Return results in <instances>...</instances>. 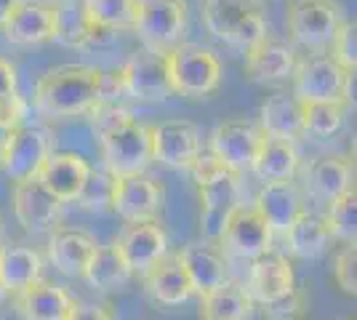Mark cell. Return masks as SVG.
I'll use <instances>...</instances> for the list:
<instances>
[{
	"mask_svg": "<svg viewBox=\"0 0 357 320\" xmlns=\"http://www.w3.org/2000/svg\"><path fill=\"white\" fill-rule=\"evenodd\" d=\"M105 70L93 64H59L51 67L35 83V109L48 118H77L89 115L102 99Z\"/></svg>",
	"mask_w": 357,
	"mask_h": 320,
	"instance_id": "6da1fadb",
	"label": "cell"
},
{
	"mask_svg": "<svg viewBox=\"0 0 357 320\" xmlns=\"http://www.w3.org/2000/svg\"><path fill=\"white\" fill-rule=\"evenodd\" d=\"M203 22L211 35L243 51H248L269 35L259 0H206Z\"/></svg>",
	"mask_w": 357,
	"mask_h": 320,
	"instance_id": "7a4b0ae2",
	"label": "cell"
},
{
	"mask_svg": "<svg viewBox=\"0 0 357 320\" xmlns=\"http://www.w3.org/2000/svg\"><path fill=\"white\" fill-rule=\"evenodd\" d=\"M171 89L187 99H203L219 89L222 83V61L206 46L178 43L165 54Z\"/></svg>",
	"mask_w": 357,
	"mask_h": 320,
	"instance_id": "3957f363",
	"label": "cell"
},
{
	"mask_svg": "<svg viewBox=\"0 0 357 320\" xmlns=\"http://www.w3.org/2000/svg\"><path fill=\"white\" fill-rule=\"evenodd\" d=\"M99 142H102L105 168L115 179L147 174V168L155 163L152 160V125L139 123L136 118H128L115 128L105 131Z\"/></svg>",
	"mask_w": 357,
	"mask_h": 320,
	"instance_id": "277c9868",
	"label": "cell"
},
{
	"mask_svg": "<svg viewBox=\"0 0 357 320\" xmlns=\"http://www.w3.org/2000/svg\"><path fill=\"white\" fill-rule=\"evenodd\" d=\"M294 96L298 102H344L355 99V73H347L328 54H312L296 61L294 70Z\"/></svg>",
	"mask_w": 357,
	"mask_h": 320,
	"instance_id": "5b68a950",
	"label": "cell"
},
{
	"mask_svg": "<svg viewBox=\"0 0 357 320\" xmlns=\"http://www.w3.org/2000/svg\"><path fill=\"white\" fill-rule=\"evenodd\" d=\"M142 48L168 54L176 48L187 30V3L184 0H139L134 24Z\"/></svg>",
	"mask_w": 357,
	"mask_h": 320,
	"instance_id": "8992f818",
	"label": "cell"
},
{
	"mask_svg": "<svg viewBox=\"0 0 357 320\" xmlns=\"http://www.w3.org/2000/svg\"><path fill=\"white\" fill-rule=\"evenodd\" d=\"M54 153V134L45 125H19L8 137L3 153H0V168L14 184L38 179L43 163Z\"/></svg>",
	"mask_w": 357,
	"mask_h": 320,
	"instance_id": "52a82bcc",
	"label": "cell"
},
{
	"mask_svg": "<svg viewBox=\"0 0 357 320\" xmlns=\"http://www.w3.org/2000/svg\"><path fill=\"white\" fill-rule=\"evenodd\" d=\"M342 19V8L333 0H291L285 24L298 46L326 54Z\"/></svg>",
	"mask_w": 357,
	"mask_h": 320,
	"instance_id": "ba28073f",
	"label": "cell"
},
{
	"mask_svg": "<svg viewBox=\"0 0 357 320\" xmlns=\"http://www.w3.org/2000/svg\"><path fill=\"white\" fill-rule=\"evenodd\" d=\"M118 83L123 96L139 102H165L174 93L165 54H155L147 48H139L128 56L118 70Z\"/></svg>",
	"mask_w": 357,
	"mask_h": 320,
	"instance_id": "9c48e42d",
	"label": "cell"
},
{
	"mask_svg": "<svg viewBox=\"0 0 357 320\" xmlns=\"http://www.w3.org/2000/svg\"><path fill=\"white\" fill-rule=\"evenodd\" d=\"M112 248L126 261L128 273L144 277L155 264H160L168 257V232L158 219L126 224Z\"/></svg>",
	"mask_w": 357,
	"mask_h": 320,
	"instance_id": "30bf717a",
	"label": "cell"
},
{
	"mask_svg": "<svg viewBox=\"0 0 357 320\" xmlns=\"http://www.w3.org/2000/svg\"><path fill=\"white\" fill-rule=\"evenodd\" d=\"M261 142H264V134L259 125L248 121H224L211 134V153L232 174L243 176V171H251Z\"/></svg>",
	"mask_w": 357,
	"mask_h": 320,
	"instance_id": "8fae6325",
	"label": "cell"
},
{
	"mask_svg": "<svg viewBox=\"0 0 357 320\" xmlns=\"http://www.w3.org/2000/svg\"><path fill=\"white\" fill-rule=\"evenodd\" d=\"M272 238H275L272 229H269L267 222L256 213V208L240 203L238 208L229 213L219 243L224 245L227 254H232V257H238V259L253 261V259H259V257H264V254H269Z\"/></svg>",
	"mask_w": 357,
	"mask_h": 320,
	"instance_id": "7c38bea8",
	"label": "cell"
},
{
	"mask_svg": "<svg viewBox=\"0 0 357 320\" xmlns=\"http://www.w3.org/2000/svg\"><path fill=\"white\" fill-rule=\"evenodd\" d=\"M165 190L158 179L149 174L123 176L115 179V195H112V211L118 213L126 224L136 222H152L163 208Z\"/></svg>",
	"mask_w": 357,
	"mask_h": 320,
	"instance_id": "4fadbf2b",
	"label": "cell"
},
{
	"mask_svg": "<svg viewBox=\"0 0 357 320\" xmlns=\"http://www.w3.org/2000/svg\"><path fill=\"white\" fill-rule=\"evenodd\" d=\"M240 192L243 182L240 174H224L213 182L197 187L200 195V232L206 238V243H219L222 241L224 224L229 219V213L240 206Z\"/></svg>",
	"mask_w": 357,
	"mask_h": 320,
	"instance_id": "5bb4252c",
	"label": "cell"
},
{
	"mask_svg": "<svg viewBox=\"0 0 357 320\" xmlns=\"http://www.w3.org/2000/svg\"><path fill=\"white\" fill-rule=\"evenodd\" d=\"M3 38L14 46H40L56 35V6L45 0H22L3 22Z\"/></svg>",
	"mask_w": 357,
	"mask_h": 320,
	"instance_id": "9a60e30c",
	"label": "cell"
},
{
	"mask_svg": "<svg viewBox=\"0 0 357 320\" xmlns=\"http://www.w3.org/2000/svg\"><path fill=\"white\" fill-rule=\"evenodd\" d=\"M203 153V137L192 121H165L152 125V160L168 168H190Z\"/></svg>",
	"mask_w": 357,
	"mask_h": 320,
	"instance_id": "2e32d148",
	"label": "cell"
},
{
	"mask_svg": "<svg viewBox=\"0 0 357 320\" xmlns=\"http://www.w3.org/2000/svg\"><path fill=\"white\" fill-rule=\"evenodd\" d=\"M61 203L38 179L14 184V216L27 232H51L61 222Z\"/></svg>",
	"mask_w": 357,
	"mask_h": 320,
	"instance_id": "e0dca14e",
	"label": "cell"
},
{
	"mask_svg": "<svg viewBox=\"0 0 357 320\" xmlns=\"http://www.w3.org/2000/svg\"><path fill=\"white\" fill-rule=\"evenodd\" d=\"M253 208L267 222L272 235H285L288 227L298 219V213L307 211L304 208V192L294 179L261 184L259 195L253 200Z\"/></svg>",
	"mask_w": 357,
	"mask_h": 320,
	"instance_id": "ac0fdd59",
	"label": "cell"
},
{
	"mask_svg": "<svg viewBox=\"0 0 357 320\" xmlns=\"http://www.w3.org/2000/svg\"><path fill=\"white\" fill-rule=\"evenodd\" d=\"M99 251L96 238L89 229L80 227H56L48 238V259L59 273L70 277H83L93 254Z\"/></svg>",
	"mask_w": 357,
	"mask_h": 320,
	"instance_id": "d6986e66",
	"label": "cell"
},
{
	"mask_svg": "<svg viewBox=\"0 0 357 320\" xmlns=\"http://www.w3.org/2000/svg\"><path fill=\"white\" fill-rule=\"evenodd\" d=\"M296 286V273L294 264L283 254H264L259 259L251 261V273H248V283L243 286L245 294L251 296L253 305H264L278 296H283Z\"/></svg>",
	"mask_w": 357,
	"mask_h": 320,
	"instance_id": "ffe728a7",
	"label": "cell"
},
{
	"mask_svg": "<svg viewBox=\"0 0 357 320\" xmlns=\"http://www.w3.org/2000/svg\"><path fill=\"white\" fill-rule=\"evenodd\" d=\"M181 270L190 277L195 294H208L229 283V264L224 259V251L213 243H190L176 254Z\"/></svg>",
	"mask_w": 357,
	"mask_h": 320,
	"instance_id": "44dd1931",
	"label": "cell"
},
{
	"mask_svg": "<svg viewBox=\"0 0 357 320\" xmlns=\"http://www.w3.org/2000/svg\"><path fill=\"white\" fill-rule=\"evenodd\" d=\"M296 48L280 38H261L256 46L245 51V73L253 83H272V80H285L296 70Z\"/></svg>",
	"mask_w": 357,
	"mask_h": 320,
	"instance_id": "7402d4cb",
	"label": "cell"
},
{
	"mask_svg": "<svg viewBox=\"0 0 357 320\" xmlns=\"http://www.w3.org/2000/svg\"><path fill=\"white\" fill-rule=\"evenodd\" d=\"M73 305V294L54 280H38L16 294V312L22 320H67Z\"/></svg>",
	"mask_w": 357,
	"mask_h": 320,
	"instance_id": "603a6c76",
	"label": "cell"
},
{
	"mask_svg": "<svg viewBox=\"0 0 357 320\" xmlns=\"http://www.w3.org/2000/svg\"><path fill=\"white\" fill-rule=\"evenodd\" d=\"M89 171L91 166L83 155L51 153V158L45 160L38 174V182L61 203H75L77 192L83 190V184L89 179Z\"/></svg>",
	"mask_w": 357,
	"mask_h": 320,
	"instance_id": "cb8c5ba5",
	"label": "cell"
},
{
	"mask_svg": "<svg viewBox=\"0 0 357 320\" xmlns=\"http://www.w3.org/2000/svg\"><path fill=\"white\" fill-rule=\"evenodd\" d=\"M43 257L22 243H0V291L19 294L27 286L43 280Z\"/></svg>",
	"mask_w": 357,
	"mask_h": 320,
	"instance_id": "d4e9b609",
	"label": "cell"
},
{
	"mask_svg": "<svg viewBox=\"0 0 357 320\" xmlns=\"http://www.w3.org/2000/svg\"><path fill=\"white\" fill-rule=\"evenodd\" d=\"M259 128L264 137L285 139V142H296L304 128H301V102L294 93L275 91L264 99V105L259 109Z\"/></svg>",
	"mask_w": 357,
	"mask_h": 320,
	"instance_id": "484cf974",
	"label": "cell"
},
{
	"mask_svg": "<svg viewBox=\"0 0 357 320\" xmlns=\"http://www.w3.org/2000/svg\"><path fill=\"white\" fill-rule=\"evenodd\" d=\"M144 291L149 294L152 302L163 307H178L184 302L192 299V286H190V277L181 270L176 254L174 257H165L160 264H155L147 275H144Z\"/></svg>",
	"mask_w": 357,
	"mask_h": 320,
	"instance_id": "4316f807",
	"label": "cell"
},
{
	"mask_svg": "<svg viewBox=\"0 0 357 320\" xmlns=\"http://www.w3.org/2000/svg\"><path fill=\"white\" fill-rule=\"evenodd\" d=\"M307 187L312 190V195L331 203L355 187V168L344 158L323 155L307 168Z\"/></svg>",
	"mask_w": 357,
	"mask_h": 320,
	"instance_id": "83f0119b",
	"label": "cell"
},
{
	"mask_svg": "<svg viewBox=\"0 0 357 320\" xmlns=\"http://www.w3.org/2000/svg\"><path fill=\"white\" fill-rule=\"evenodd\" d=\"M251 171L256 174V179L261 182H285V179H294L298 171V150L294 142H285V139H272L264 137L259 155L253 160Z\"/></svg>",
	"mask_w": 357,
	"mask_h": 320,
	"instance_id": "f1b7e54d",
	"label": "cell"
},
{
	"mask_svg": "<svg viewBox=\"0 0 357 320\" xmlns=\"http://www.w3.org/2000/svg\"><path fill=\"white\" fill-rule=\"evenodd\" d=\"M256 305L238 283H224L219 289L200 294V320H251Z\"/></svg>",
	"mask_w": 357,
	"mask_h": 320,
	"instance_id": "f546056e",
	"label": "cell"
},
{
	"mask_svg": "<svg viewBox=\"0 0 357 320\" xmlns=\"http://www.w3.org/2000/svg\"><path fill=\"white\" fill-rule=\"evenodd\" d=\"M285 241H288V251L298 259H320L331 248V232L320 213L301 211L285 232Z\"/></svg>",
	"mask_w": 357,
	"mask_h": 320,
	"instance_id": "4dcf8cb0",
	"label": "cell"
},
{
	"mask_svg": "<svg viewBox=\"0 0 357 320\" xmlns=\"http://www.w3.org/2000/svg\"><path fill=\"white\" fill-rule=\"evenodd\" d=\"M83 280L89 283L91 289L107 294V291L126 286L131 280V273H128L126 261L120 259V254L112 245H99V251L93 254V259H91V264L83 273Z\"/></svg>",
	"mask_w": 357,
	"mask_h": 320,
	"instance_id": "1f68e13d",
	"label": "cell"
},
{
	"mask_svg": "<svg viewBox=\"0 0 357 320\" xmlns=\"http://www.w3.org/2000/svg\"><path fill=\"white\" fill-rule=\"evenodd\" d=\"M80 6L91 24L112 32L134 30L139 14V0H83Z\"/></svg>",
	"mask_w": 357,
	"mask_h": 320,
	"instance_id": "d6a6232c",
	"label": "cell"
},
{
	"mask_svg": "<svg viewBox=\"0 0 357 320\" xmlns=\"http://www.w3.org/2000/svg\"><path fill=\"white\" fill-rule=\"evenodd\" d=\"M347 118L344 102H301V128L312 137H333L339 134Z\"/></svg>",
	"mask_w": 357,
	"mask_h": 320,
	"instance_id": "836d02e7",
	"label": "cell"
},
{
	"mask_svg": "<svg viewBox=\"0 0 357 320\" xmlns=\"http://www.w3.org/2000/svg\"><path fill=\"white\" fill-rule=\"evenodd\" d=\"M331 238L344 241V243H355L357 232V192L355 187L347 190L344 195H339L336 200L328 203V211L323 216Z\"/></svg>",
	"mask_w": 357,
	"mask_h": 320,
	"instance_id": "e575fe53",
	"label": "cell"
},
{
	"mask_svg": "<svg viewBox=\"0 0 357 320\" xmlns=\"http://www.w3.org/2000/svg\"><path fill=\"white\" fill-rule=\"evenodd\" d=\"M112 195H115V176L107 168H91L89 179L83 184V190L77 192L75 203L86 211L105 213L112 211Z\"/></svg>",
	"mask_w": 357,
	"mask_h": 320,
	"instance_id": "d590c367",
	"label": "cell"
},
{
	"mask_svg": "<svg viewBox=\"0 0 357 320\" xmlns=\"http://www.w3.org/2000/svg\"><path fill=\"white\" fill-rule=\"evenodd\" d=\"M89 32L91 22L83 14V6H77V3L56 6V35H54L56 43H64L70 48H86Z\"/></svg>",
	"mask_w": 357,
	"mask_h": 320,
	"instance_id": "8d00e7d4",
	"label": "cell"
},
{
	"mask_svg": "<svg viewBox=\"0 0 357 320\" xmlns=\"http://www.w3.org/2000/svg\"><path fill=\"white\" fill-rule=\"evenodd\" d=\"M328 56L344 67L347 73H355L357 67V22L355 19H342L333 32V40L328 46Z\"/></svg>",
	"mask_w": 357,
	"mask_h": 320,
	"instance_id": "74e56055",
	"label": "cell"
},
{
	"mask_svg": "<svg viewBox=\"0 0 357 320\" xmlns=\"http://www.w3.org/2000/svg\"><path fill=\"white\" fill-rule=\"evenodd\" d=\"M259 312H261L264 320H304V315H307V294L294 286L283 296L259 305Z\"/></svg>",
	"mask_w": 357,
	"mask_h": 320,
	"instance_id": "f35d334b",
	"label": "cell"
},
{
	"mask_svg": "<svg viewBox=\"0 0 357 320\" xmlns=\"http://www.w3.org/2000/svg\"><path fill=\"white\" fill-rule=\"evenodd\" d=\"M333 280L342 294L355 296L357 294V245L344 243V248L333 257Z\"/></svg>",
	"mask_w": 357,
	"mask_h": 320,
	"instance_id": "ab89813d",
	"label": "cell"
},
{
	"mask_svg": "<svg viewBox=\"0 0 357 320\" xmlns=\"http://www.w3.org/2000/svg\"><path fill=\"white\" fill-rule=\"evenodd\" d=\"M91 118V128L102 137L105 131H109V128H115V125H120L123 121H128V118H134L126 107H120V102H109V99H99L96 105L91 107L89 112Z\"/></svg>",
	"mask_w": 357,
	"mask_h": 320,
	"instance_id": "60d3db41",
	"label": "cell"
},
{
	"mask_svg": "<svg viewBox=\"0 0 357 320\" xmlns=\"http://www.w3.org/2000/svg\"><path fill=\"white\" fill-rule=\"evenodd\" d=\"M190 171H192V179L197 187H203V184H208V182H213V179L224 176V174H229V168L224 166L222 160L211 153V150H203V153L197 155L192 160V166H190Z\"/></svg>",
	"mask_w": 357,
	"mask_h": 320,
	"instance_id": "b9f144b4",
	"label": "cell"
},
{
	"mask_svg": "<svg viewBox=\"0 0 357 320\" xmlns=\"http://www.w3.org/2000/svg\"><path fill=\"white\" fill-rule=\"evenodd\" d=\"M22 118H24V105L16 99H8V102H0V153L6 147L8 137L14 134V128L22 125Z\"/></svg>",
	"mask_w": 357,
	"mask_h": 320,
	"instance_id": "7bdbcfd3",
	"label": "cell"
},
{
	"mask_svg": "<svg viewBox=\"0 0 357 320\" xmlns=\"http://www.w3.org/2000/svg\"><path fill=\"white\" fill-rule=\"evenodd\" d=\"M67 320H112V310L107 305H99V302H80V299H75Z\"/></svg>",
	"mask_w": 357,
	"mask_h": 320,
	"instance_id": "ee69618b",
	"label": "cell"
},
{
	"mask_svg": "<svg viewBox=\"0 0 357 320\" xmlns=\"http://www.w3.org/2000/svg\"><path fill=\"white\" fill-rule=\"evenodd\" d=\"M16 99V67L0 56V102Z\"/></svg>",
	"mask_w": 357,
	"mask_h": 320,
	"instance_id": "f6af8a7d",
	"label": "cell"
},
{
	"mask_svg": "<svg viewBox=\"0 0 357 320\" xmlns=\"http://www.w3.org/2000/svg\"><path fill=\"white\" fill-rule=\"evenodd\" d=\"M19 3H22V0H0V27H3V22L8 19V14L14 11Z\"/></svg>",
	"mask_w": 357,
	"mask_h": 320,
	"instance_id": "bcb514c9",
	"label": "cell"
},
{
	"mask_svg": "<svg viewBox=\"0 0 357 320\" xmlns=\"http://www.w3.org/2000/svg\"><path fill=\"white\" fill-rule=\"evenodd\" d=\"M45 3H51V6H67V3H77V0H45Z\"/></svg>",
	"mask_w": 357,
	"mask_h": 320,
	"instance_id": "7dc6e473",
	"label": "cell"
},
{
	"mask_svg": "<svg viewBox=\"0 0 357 320\" xmlns=\"http://www.w3.org/2000/svg\"><path fill=\"white\" fill-rule=\"evenodd\" d=\"M0 243H3V219H0Z\"/></svg>",
	"mask_w": 357,
	"mask_h": 320,
	"instance_id": "c3c4849f",
	"label": "cell"
},
{
	"mask_svg": "<svg viewBox=\"0 0 357 320\" xmlns=\"http://www.w3.org/2000/svg\"><path fill=\"white\" fill-rule=\"evenodd\" d=\"M339 320H355V315H349V318H339Z\"/></svg>",
	"mask_w": 357,
	"mask_h": 320,
	"instance_id": "681fc988",
	"label": "cell"
}]
</instances>
